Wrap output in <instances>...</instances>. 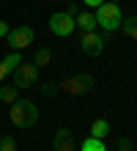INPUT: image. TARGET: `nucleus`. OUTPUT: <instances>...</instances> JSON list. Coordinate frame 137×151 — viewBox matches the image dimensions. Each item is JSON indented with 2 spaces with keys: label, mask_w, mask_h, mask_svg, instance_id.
<instances>
[{
  "label": "nucleus",
  "mask_w": 137,
  "mask_h": 151,
  "mask_svg": "<svg viewBox=\"0 0 137 151\" xmlns=\"http://www.w3.org/2000/svg\"><path fill=\"white\" fill-rule=\"evenodd\" d=\"M74 25L82 30V33H88V30H96L99 25H96V14H90V11H80L74 17Z\"/></svg>",
  "instance_id": "1a4fd4ad"
},
{
  "label": "nucleus",
  "mask_w": 137,
  "mask_h": 151,
  "mask_svg": "<svg viewBox=\"0 0 137 151\" xmlns=\"http://www.w3.org/2000/svg\"><path fill=\"white\" fill-rule=\"evenodd\" d=\"M82 3H85V6H90V8H99V6L104 3V0H82Z\"/></svg>",
  "instance_id": "aec40b11"
},
{
  "label": "nucleus",
  "mask_w": 137,
  "mask_h": 151,
  "mask_svg": "<svg viewBox=\"0 0 137 151\" xmlns=\"http://www.w3.org/2000/svg\"><path fill=\"white\" fill-rule=\"evenodd\" d=\"M121 22H123V11H121V6H118V3L104 0V3L96 8V25L102 28V33L118 30V28H121Z\"/></svg>",
  "instance_id": "f03ea898"
},
{
  "label": "nucleus",
  "mask_w": 137,
  "mask_h": 151,
  "mask_svg": "<svg viewBox=\"0 0 137 151\" xmlns=\"http://www.w3.org/2000/svg\"><path fill=\"white\" fill-rule=\"evenodd\" d=\"M104 44H107V33H99V30H88V33H82V39H80V50L85 52V55L96 58V55H102Z\"/></svg>",
  "instance_id": "20e7f679"
},
{
  "label": "nucleus",
  "mask_w": 137,
  "mask_h": 151,
  "mask_svg": "<svg viewBox=\"0 0 137 151\" xmlns=\"http://www.w3.org/2000/svg\"><path fill=\"white\" fill-rule=\"evenodd\" d=\"M0 151H16V140L11 135H3L0 137Z\"/></svg>",
  "instance_id": "dca6fc26"
},
{
  "label": "nucleus",
  "mask_w": 137,
  "mask_h": 151,
  "mask_svg": "<svg viewBox=\"0 0 137 151\" xmlns=\"http://www.w3.org/2000/svg\"><path fill=\"white\" fill-rule=\"evenodd\" d=\"M118 30H123L126 39L137 41V17H123V22H121V28H118Z\"/></svg>",
  "instance_id": "9b49d317"
},
{
  "label": "nucleus",
  "mask_w": 137,
  "mask_h": 151,
  "mask_svg": "<svg viewBox=\"0 0 137 151\" xmlns=\"http://www.w3.org/2000/svg\"><path fill=\"white\" fill-rule=\"evenodd\" d=\"M118 151H134V143L129 137H121V140H118Z\"/></svg>",
  "instance_id": "a211bd4d"
},
{
  "label": "nucleus",
  "mask_w": 137,
  "mask_h": 151,
  "mask_svg": "<svg viewBox=\"0 0 137 151\" xmlns=\"http://www.w3.org/2000/svg\"><path fill=\"white\" fill-rule=\"evenodd\" d=\"M8 30H11V25H8V22H3V19H0V39H3V36H8Z\"/></svg>",
  "instance_id": "6ab92c4d"
},
{
  "label": "nucleus",
  "mask_w": 137,
  "mask_h": 151,
  "mask_svg": "<svg viewBox=\"0 0 137 151\" xmlns=\"http://www.w3.org/2000/svg\"><path fill=\"white\" fill-rule=\"evenodd\" d=\"M58 88L71 93V96H82V93H88L93 88V77L90 74H71V77H63L58 83Z\"/></svg>",
  "instance_id": "7ed1b4c3"
},
{
  "label": "nucleus",
  "mask_w": 137,
  "mask_h": 151,
  "mask_svg": "<svg viewBox=\"0 0 137 151\" xmlns=\"http://www.w3.org/2000/svg\"><path fill=\"white\" fill-rule=\"evenodd\" d=\"M41 91L47 93V96H55V93L60 91V88H58V83H44V85H41Z\"/></svg>",
  "instance_id": "f3484780"
},
{
  "label": "nucleus",
  "mask_w": 137,
  "mask_h": 151,
  "mask_svg": "<svg viewBox=\"0 0 137 151\" xmlns=\"http://www.w3.org/2000/svg\"><path fill=\"white\" fill-rule=\"evenodd\" d=\"M110 3H118V0H110Z\"/></svg>",
  "instance_id": "4be33fe9"
},
{
  "label": "nucleus",
  "mask_w": 137,
  "mask_h": 151,
  "mask_svg": "<svg viewBox=\"0 0 137 151\" xmlns=\"http://www.w3.org/2000/svg\"><path fill=\"white\" fill-rule=\"evenodd\" d=\"M36 83H39V66L36 63H19L14 72V85L19 88H36Z\"/></svg>",
  "instance_id": "39448f33"
},
{
  "label": "nucleus",
  "mask_w": 137,
  "mask_h": 151,
  "mask_svg": "<svg viewBox=\"0 0 137 151\" xmlns=\"http://www.w3.org/2000/svg\"><path fill=\"white\" fill-rule=\"evenodd\" d=\"M33 63L39 66V69L49 66V63H52V50H49V47H39V50H36V55H33Z\"/></svg>",
  "instance_id": "f8f14e48"
},
{
  "label": "nucleus",
  "mask_w": 137,
  "mask_h": 151,
  "mask_svg": "<svg viewBox=\"0 0 137 151\" xmlns=\"http://www.w3.org/2000/svg\"><path fill=\"white\" fill-rule=\"evenodd\" d=\"M107 135H110V121H107V118H96L93 124H90V137L104 140Z\"/></svg>",
  "instance_id": "9d476101"
},
{
  "label": "nucleus",
  "mask_w": 137,
  "mask_h": 151,
  "mask_svg": "<svg viewBox=\"0 0 137 151\" xmlns=\"http://www.w3.org/2000/svg\"><path fill=\"white\" fill-rule=\"evenodd\" d=\"M74 28H77V25H74V17H71L69 11H58V14L49 17V30L55 33V36H60V39L71 36V30H74Z\"/></svg>",
  "instance_id": "423d86ee"
},
{
  "label": "nucleus",
  "mask_w": 137,
  "mask_h": 151,
  "mask_svg": "<svg viewBox=\"0 0 137 151\" xmlns=\"http://www.w3.org/2000/svg\"><path fill=\"white\" fill-rule=\"evenodd\" d=\"M82 151H107V146L99 137H85L82 140Z\"/></svg>",
  "instance_id": "2eb2a0df"
},
{
  "label": "nucleus",
  "mask_w": 137,
  "mask_h": 151,
  "mask_svg": "<svg viewBox=\"0 0 137 151\" xmlns=\"http://www.w3.org/2000/svg\"><path fill=\"white\" fill-rule=\"evenodd\" d=\"M6 39H8V47H11V50L22 52L27 44H33V28H30V25H19V28H11Z\"/></svg>",
  "instance_id": "0eeeda50"
},
{
  "label": "nucleus",
  "mask_w": 137,
  "mask_h": 151,
  "mask_svg": "<svg viewBox=\"0 0 137 151\" xmlns=\"http://www.w3.org/2000/svg\"><path fill=\"white\" fill-rule=\"evenodd\" d=\"M0 63H3L6 66V72H16V66H19L22 63V52H11V55H8V58H3V60H0Z\"/></svg>",
  "instance_id": "4468645a"
},
{
  "label": "nucleus",
  "mask_w": 137,
  "mask_h": 151,
  "mask_svg": "<svg viewBox=\"0 0 137 151\" xmlns=\"http://www.w3.org/2000/svg\"><path fill=\"white\" fill-rule=\"evenodd\" d=\"M6 74H8V72H6V66L0 63V83H3V80H6Z\"/></svg>",
  "instance_id": "412c9836"
},
{
  "label": "nucleus",
  "mask_w": 137,
  "mask_h": 151,
  "mask_svg": "<svg viewBox=\"0 0 137 151\" xmlns=\"http://www.w3.org/2000/svg\"><path fill=\"white\" fill-rule=\"evenodd\" d=\"M16 93H19V88H16L14 83L11 85H3V88H0V102H3V104H14L16 102Z\"/></svg>",
  "instance_id": "ddd939ff"
},
{
  "label": "nucleus",
  "mask_w": 137,
  "mask_h": 151,
  "mask_svg": "<svg viewBox=\"0 0 137 151\" xmlns=\"http://www.w3.org/2000/svg\"><path fill=\"white\" fill-rule=\"evenodd\" d=\"M8 118H11V124L16 129H30L39 121V107L30 99H16L11 104V110H8Z\"/></svg>",
  "instance_id": "f257e3e1"
},
{
  "label": "nucleus",
  "mask_w": 137,
  "mask_h": 151,
  "mask_svg": "<svg viewBox=\"0 0 137 151\" xmlns=\"http://www.w3.org/2000/svg\"><path fill=\"white\" fill-rule=\"evenodd\" d=\"M52 148H55V151H77V140H74V132H71L69 127H60L58 132H55Z\"/></svg>",
  "instance_id": "6e6552de"
}]
</instances>
